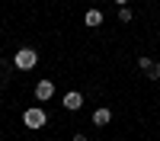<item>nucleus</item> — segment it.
<instances>
[{
	"mask_svg": "<svg viewBox=\"0 0 160 141\" xmlns=\"http://www.w3.org/2000/svg\"><path fill=\"white\" fill-rule=\"evenodd\" d=\"M38 64V51L35 48H19L16 55H13V68L16 71H32Z\"/></svg>",
	"mask_w": 160,
	"mask_h": 141,
	"instance_id": "nucleus-1",
	"label": "nucleus"
},
{
	"mask_svg": "<svg viewBox=\"0 0 160 141\" xmlns=\"http://www.w3.org/2000/svg\"><path fill=\"white\" fill-rule=\"evenodd\" d=\"M22 122H26V128H45L48 112H45L42 106H32V109H26V112H22Z\"/></svg>",
	"mask_w": 160,
	"mask_h": 141,
	"instance_id": "nucleus-2",
	"label": "nucleus"
},
{
	"mask_svg": "<svg viewBox=\"0 0 160 141\" xmlns=\"http://www.w3.org/2000/svg\"><path fill=\"white\" fill-rule=\"evenodd\" d=\"M32 93H35V99H38V103H45V99L55 96V83H51V80H38V83L32 87Z\"/></svg>",
	"mask_w": 160,
	"mask_h": 141,
	"instance_id": "nucleus-3",
	"label": "nucleus"
},
{
	"mask_svg": "<svg viewBox=\"0 0 160 141\" xmlns=\"http://www.w3.org/2000/svg\"><path fill=\"white\" fill-rule=\"evenodd\" d=\"M80 106H83V93H80V90H68V93H64V109L77 112Z\"/></svg>",
	"mask_w": 160,
	"mask_h": 141,
	"instance_id": "nucleus-4",
	"label": "nucleus"
},
{
	"mask_svg": "<svg viewBox=\"0 0 160 141\" xmlns=\"http://www.w3.org/2000/svg\"><path fill=\"white\" fill-rule=\"evenodd\" d=\"M102 10H87L83 13V26H90V29H96V26H102Z\"/></svg>",
	"mask_w": 160,
	"mask_h": 141,
	"instance_id": "nucleus-5",
	"label": "nucleus"
},
{
	"mask_svg": "<svg viewBox=\"0 0 160 141\" xmlns=\"http://www.w3.org/2000/svg\"><path fill=\"white\" fill-rule=\"evenodd\" d=\"M109 122H112V109L99 106L96 112H93V125H99V128H102V125H109Z\"/></svg>",
	"mask_w": 160,
	"mask_h": 141,
	"instance_id": "nucleus-6",
	"label": "nucleus"
},
{
	"mask_svg": "<svg viewBox=\"0 0 160 141\" xmlns=\"http://www.w3.org/2000/svg\"><path fill=\"white\" fill-rule=\"evenodd\" d=\"M118 19H122V23H131V19H135V13H131L128 7H122V10H118Z\"/></svg>",
	"mask_w": 160,
	"mask_h": 141,
	"instance_id": "nucleus-7",
	"label": "nucleus"
},
{
	"mask_svg": "<svg viewBox=\"0 0 160 141\" xmlns=\"http://www.w3.org/2000/svg\"><path fill=\"white\" fill-rule=\"evenodd\" d=\"M148 77H151V80H160V61H154V64H151V71H148Z\"/></svg>",
	"mask_w": 160,
	"mask_h": 141,
	"instance_id": "nucleus-8",
	"label": "nucleus"
},
{
	"mask_svg": "<svg viewBox=\"0 0 160 141\" xmlns=\"http://www.w3.org/2000/svg\"><path fill=\"white\" fill-rule=\"evenodd\" d=\"M151 64H154V58H141V61H138V68L148 74V71H151Z\"/></svg>",
	"mask_w": 160,
	"mask_h": 141,
	"instance_id": "nucleus-9",
	"label": "nucleus"
},
{
	"mask_svg": "<svg viewBox=\"0 0 160 141\" xmlns=\"http://www.w3.org/2000/svg\"><path fill=\"white\" fill-rule=\"evenodd\" d=\"M74 141H87V135H74Z\"/></svg>",
	"mask_w": 160,
	"mask_h": 141,
	"instance_id": "nucleus-10",
	"label": "nucleus"
},
{
	"mask_svg": "<svg viewBox=\"0 0 160 141\" xmlns=\"http://www.w3.org/2000/svg\"><path fill=\"white\" fill-rule=\"evenodd\" d=\"M115 3H118V7H128V0H115Z\"/></svg>",
	"mask_w": 160,
	"mask_h": 141,
	"instance_id": "nucleus-11",
	"label": "nucleus"
},
{
	"mask_svg": "<svg viewBox=\"0 0 160 141\" xmlns=\"http://www.w3.org/2000/svg\"><path fill=\"white\" fill-rule=\"evenodd\" d=\"M0 141H3V138H0Z\"/></svg>",
	"mask_w": 160,
	"mask_h": 141,
	"instance_id": "nucleus-12",
	"label": "nucleus"
}]
</instances>
